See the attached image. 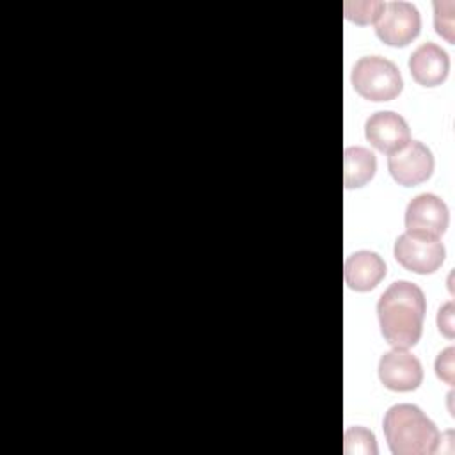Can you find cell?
<instances>
[{"label": "cell", "instance_id": "277c9868", "mask_svg": "<svg viewBox=\"0 0 455 455\" xmlns=\"http://www.w3.org/2000/svg\"><path fill=\"white\" fill-rule=\"evenodd\" d=\"M396 261L416 274H432L444 261V245L439 236L427 233L405 231L402 233L393 247Z\"/></svg>", "mask_w": 455, "mask_h": 455}, {"label": "cell", "instance_id": "ba28073f", "mask_svg": "<svg viewBox=\"0 0 455 455\" xmlns=\"http://www.w3.org/2000/svg\"><path fill=\"white\" fill-rule=\"evenodd\" d=\"M450 220L446 203L430 192L418 194L405 208V228L407 231L427 233L439 236L446 231Z\"/></svg>", "mask_w": 455, "mask_h": 455}, {"label": "cell", "instance_id": "52a82bcc", "mask_svg": "<svg viewBox=\"0 0 455 455\" xmlns=\"http://www.w3.org/2000/svg\"><path fill=\"white\" fill-rule=\"evenodd\" d=\"M379 379L391 391H412L423 380V368L414 354L393 347L379 361Z\"/></svg>", "mask_w": 455, "mask_h": 455}, {"label": "cell", "instance_id": "8992f818", "mask_svg": "<svg viewBox=\"0 0 455 455\" xmlns=\"http://www.w3.org/2000/svg\"><path fill=\"white\" fill-rule=\"evenodd\" d=\"M387 167L400 185L412 187L430 178L434 171V156L423 142L409 140L396 151L389 153Z\"/></svg>", "mask_w": 455, "mask_h": 455}, {"label": "cell", "instance_id": "5bb4252c", "mask_svg": "<svg viewBox=\"0 0 455 455\" xmlns=\"http://www.w3.org/2000/svg\"><path fill=\"white\" fill-rule=\"evenodd\" d=\"M384 7V2L379 0H364V2H345V16L355 23H373Z\"/></svg>", "mask_w": 455, "mask_h": 455}, {"label": "cell", "instance_id": "4fadbf2b", "mask_svg": "<svg viewBox=\"0 0 455 455\" xmlns=\"http://www.w3.org/2000/svg\"><path fill=\"white\" fill-rule=\"evenodd\" d=\"M343 451L347 455H377L375 435L363 427H350L343 435Z\"/></svg>", "mask_w": 455, "mask_h": 455}, {"label": "cell", "instance_id": "2e32d148", "mask_svg": "<svg viewBox=\"0 0 455 455\" xmlns=\"http://www.w3.org/2000/svg\"><path fill=\"white\" fill-rule=\"evenodd\" d=\"M453 354H455L453 347H448L443 352H439V355L435 359L437 377L450 386H453Z\"/></svg>", "mask_w": 455, "mask_h": 455}, {"label": "cell", "instance_id": "3957f363", "mask_svg": "<svg viewBox=\"0 0 455 455\" xmlns=\"http://www.w3.org/2000/svg\"><path fill=\"white\" fill-rule=\"evenodd\" d=\"M352 85L366 100L387 101L400 94L403 80L395 62L380 55H366L352 69Z\"/></svg>", "mask_w": 455, "mask_h": 455}, {"label": "cell", "instance_id": "7a4b0ae2", "mask_svg": "<svg viewBox=\"0 0 455 455\" xmlns=\"http://www.w3.org/2000/svg\"><path fill=\"white\" fill-rule=\"evenodd\" d=\"M382 430L393 455H430L439 448V430L425 412L412 403L387 409Z\"/></svg>", "mask_w": 455, "mask_h": 455}, {"label": "cell", "instance_id": "6da1fadb", "mask_svg": "<svg viewBox=\"0 0 455 455\" xmlns=\"http://www.w3.org/2000/svg\"><path fill=\"white\" fill-rule=\"evenodd\" d=\"M427 302L423 290L411 281H395L377 302V316L384 339L398 348H409L421 338Z\"/></svg>", "mask_w": 455, "mask_h": 455}, {"label": "cell", "instance_id": "9a60e30c", "mask_svg": "<svg viewBox=\"0 0 455 455\" xmlns=\"http://www.w3.org/2000/svg\"><path fill=\"white\" fill-rule=\"evenodd\" d=\"M453 2H434V23L435 30L448 41L453 43Z\"/></svg>", "mask_w": 455, "mask_h": 455}, {"label": "cell", "instance_id": "5b68a950", "mask_svg": "<svg viewBox=\"0 0 455 455\" xmlns=\"http://www.w3.org/2000/svg\"><path fill=\"white\" fill-rule=\"evenodd\" d=\"M375 23L377 36L391 46L409 44L421 28V16L414 4L405 0L384 2Z\"/></svg>", "mask_w": 455, "mask_h": 455}, {"label": "cell", "instance_id": "9c48e42d", "mask_svg": "<svg viewBox=\"0 0 455 455\" xmlns=\"http://www.w3.org/2000/svg\"><path fill=\"white\" fill-rule=\"evenodd\" d=\"M364 135L382 153H393L411 140L407 121L393 110H379L366 119Z\"/></svg>", "mask_w": 455, "mask_h": 455}, {"label": "cell", "instance_id": "7c38bea8", "mask_svg": "<svg viewBox=\"0 0 455 455\" xmlns=\"http://www.w3.org/2000/svg\"><path fill=\"white\" fill-rule=\"evenodd\" d=\"M377 169L375 155L363 146H348L343 153V183L347 188L366 185Z\"/></svg>", "mask_w": 455, "mask_h": 455}, {"label": "cell", "instance_id": "8fae6325", "mask_svg": "<svg viewBox=\"0 0 455 455\" xmlns=\"http://www.w3.org/2000/svg\"><path fill=\"white\" fill-rule=\"evenodd\" d=\"M345 283L355 291L373 290L386 275L384 259L373 251H355L345 259Z\"/></svg>", "mask_w": 455, "mask_h": 455}, {"label": "cell", "instance_id": "30bf717a", "mask_svg": "<svg viewBox=\"0 0 455 455\" xmlns=\"http://www.w3.org/2000/svg\"><path fill=\"white\" fill-rule=\"evenodd\" d=\"M409 69L418 84L425 87H434L444 82V78L448 76L450 59L446 50L432 41H427L411 53Z\"/></svg>", "mask_w": 455, "mask_h": 455}, {"label": "cell", "instance_id": "e0dca14e", "mask_svg": "<svg viewBox=\"0 0 455 455\" xmlns=\"http://www.w3.org/2000/svg\"><path fill=\"white\" fill-rule=\"evenodd\" d=\"M437 327L446 338H453V302L448 300L437 311Z\"/></svg>", "mask_w": 455, "mask_h": 455}]
</instances>
